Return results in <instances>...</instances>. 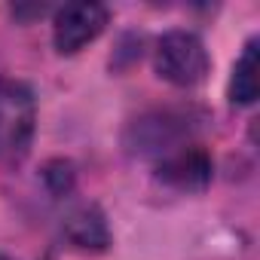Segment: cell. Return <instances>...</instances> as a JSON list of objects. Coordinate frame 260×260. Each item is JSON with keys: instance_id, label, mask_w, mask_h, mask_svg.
I'll list each match as a JSON object with an SVG mask.
<instances>
[{"instance_id": "6da1fadb", "label": "cell", "mask_w": 260, "mask_h": 260, "mask_svg": "<svg viewBox=\"0 0 260 260\" xmlns=\"http://www.w3.org/2000/svg\"><path fill=\"white\" fill-rule=\"evenodd\" d=\"M34 95L19 80L0 77V156H22L34 135Z\"/></svg>"}, {"instance_id": "7a4b0ae2", "label": "cell", "mask_w": 260, "mask_h": 260, "mask_svg": "<svg viewBox=\"0 0 260 260\" xmlns=\"http://www.w3.org/2000/svg\"><path fill=\"white\" fill-rule=\"evenodd\" d=\"M156 74L175 86H196L208 74L205 43L190 31H169L156 43Z\"/></svg>"}, {"instance_id": "3957f363", "label": "cell", "mask_w": 260, "mask_h": 260, "mask_svg": "<svg viewBox=\"0 0 260 260\" xmlns=\"http://www.w3.org/2000/svg\"><path fill=\"white\" fill-rule=\"evenodd\" d=\"M107 19H110V13L101 4H89V0H83V4H64L55 13V28H52L55 49L61 55L80 52L86 43H92L104 31Z\"/></svg>"}, {"instance_id": "277c9868", "label": "cell", "mask_w": 260, "mask_h": 260, "mask_svg": "<svg viewBox=\"0 0 260 260\" xmlns=\"http://www.w3.org/2000/svg\"><path fill=\"white\" fill-rule=\"evenodd\" d=\"M190 119L178 116V113H150V116H141L132 122L128 128V150L132 153H172L181 147V138L190 132Z\"/></svg>"}, {"instance_id": "5b68a950", "label": "cell", "mask_w": 260, "mask_h": 260, "mask_svg": "<svg viewBox=\"0 0 260 260\" xmlns=\"http://www.w3.org/2000/svg\"><path fill=\"white\" fill-rule=\"evenodd\" d=\"M159 181H166L169 187L184 190V193L205 190L211 181V156L199 144H181L178 150L162 156Z\"/></svg>"}, {"instance_id": "8992f818", "label": "cell", "mask_w": 260, "mask_h": 260, "mask_svg": "<svg viewBox=\"0 0 260 260\" xmlns=\"http://www.w3.org/2000/svg\"><path fill=\"white\" fill-rule=\"evenodd\" d=\"M64 233H68V239H71L77 248H83V251H104V248L110 245L107 220H104V214H101L95 205L77 208V211L68 217Z\"/></svg>"}, {"instance_id": "52a82bcc", "label": "cell", "mask_w": 260, "mask_h": 260, "mask_svg": "<svg viewBox=\"0 0 260 260\" xmlns=\"http://www.w3.org/2000/svg\"><path fill=\"white\" fill-rule=\"evenodd\" d=\"M230 98L233 104H254L257 98V40H248L230 80Z\"/></svg>"}, {"instance_id": "ba28073f", "label": "cell", "mask_w": 260, "mask_h": 260, "mask_svg": "<svg viewBox=\"0 0 260 260\" xmlns=\"http://www.w3.org/2000/svg\"><path fill=\"white\" fill-rule=\"evenodd\" d=\"M43 178L49 181V187H52V193H68L71 187H74V169H71V162H64V159H55V162H49L46 166V172H43Z\"/></svg>"}, {"instance_id": "9c48e42d", "label": "cell", "mask_w": 260, "mask_h": 260, "mask_svg": "<svg viewBox=\"0 0 260 260\" xmlns=\"http://www.w3.org/2000/svg\"><path fill=\"white\" fill-rule=\"evenodd\" d=\"M0 260H13V257H7V254H0Z\"/></svg>"}]
</instances>
